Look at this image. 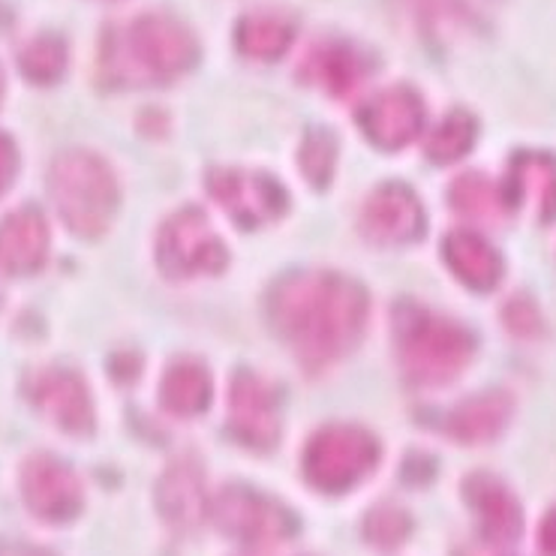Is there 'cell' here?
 <instances>
[{
    "mask_svg": "<svg viewBox=\"0 0 556 556\" xmlns=\"http://www.w3.org/2000/svg\"><path fill=\"white\" fill-rule=\"evenodd\" d=\"M370 301L362 286L334 271L286 274L268 292V319L307 370L355 350Z\"/></svg>",
    "mask_w": 556,
    "mask_h": 556,
    "instance_id": "1",
    "label": "cell"
},
{
    "mask_svg": "<svg viewBox=\"0 0 556 556\" xmlns=\"http://www.w3.org/2000/svg\"><path fill=\"white\" fill-rule=\"evenodd\" d=\"M199 61V42L178 18L163 13L139 15L103 46L105 76L121 85H148L181 76Z\"/></svg>",
    "mask_w": 556,
    "mask_h": 556,
    "instance_id": "2",
    "label": "cell"
},
{
    "mask_svg": "<svg viewBox=\"0 0 556 556\" xmlns=\"http://www.w3.org/2000/svg\"><path fill=\"white\" fill-rule=\"evenodd\" d=\"M394 340L403 374L415 386H445L476 355L469 328L413 301H403L394 311Z\"/></svg>",
    "mask_w": 556,
    "mask_h": 556,
    "instance_id": "3",
    "label": "cell"
},
{
    "mask_svg": "<svg viewBox=\"0 0 556 556\" xmlns=\"http://www.w3.org/2000/svg\"><path fill=\"white\" fill-rule=\"evenodd\" d=\"M49 193L61 220L85 238L103 232L117 207V181L112 168L88 151H66L54 160Z\"/></svg>",
    "mask_w": 556,
    "mask_h": 556,
    "instance_id": "4",
    "label": "cell"
},
{
    "mask_svg": "<svg viewBox=\"0 0 556 556\" xmlns=\"http://www.w3.org/2000/svg\"><path fill=\"white\" fill-rule=\"evenodd\" d=\"M379 464V442L355 425H328L304 448V476L316 491L343 493L362 484Z\"/></svg>",
    "mask_w": 556,
    "mask_h": 556,
    "instance_id": "5",
    "label": "cell"
},
{
    "mask_svg": "<svg viewBox=\"0 0 556 556\" xmlns=\"http://www.w3.org/2000/svg\"><path fill=\"white\" fill-rule=\"evenodd\" d=\"M226 262V244L199 207H184L163 223L156 238V265L166 277L190 280L199 274H220Z\"/></svg>",
    "mask_w": 556,
    "mask_h": 556,
    "instance_id": "6",
    "label": "cell"
},
{
    "mask_svg": "<svg viewBox=\"0 0 556 556\" xmlns=\"http://www.w3.org/2000/svg\"><path fill=\"white\" fill-rule=\"evenodd\" d=\"M211 518L217 523V530L232 535L235 542L256 544V547L280 544L298 532L295 515L286 505L241 484L223 488L211 500Z\"/></svg>",
    "mask_w": 556,
    "mask_h": 556,
    "instance_id": "7",
    "label": "cell"
},
{
    "mask_svg": "<svg viewBox=\"0 0 556 556\" xmlns=\"http://www.w3.org/2000/svg\"><path fill=\"white\" fill-rule=\"evenodd\" d=\"M207 193L241 229H256L277 220L289 205L280 181L247 168H214L207 175Z\"/></svg>",
    "mask_w": 556,
    "mask_h": 556,
    "instance_id": "8",
    "label": "cell"
},
{
    "mask_svg": "<svg viewBox=\"0 0 556 556\" xmlns=\"http://www.w3.org/2000/svg\"><path fill=\"white\" fill-rule=\"evenodd\" d=\"M229 425L238 440L265 452L280 440V397L250 370H238L229 389Z\"/></svg>",
    "mask_w": 556,
    "mask_h": 556,
    "instance_id": "9",
    "label": "cell"
},
{
    "mask_svg": "<svg viewBox=\"0 0 556 556\" xmlns=\"http://www.w3.org/2000/svg\"><path fill=\"white\" fill-rule=\"evenodd\" d=\"M22 493L27 508L39 520L66 523L81 511V481L78 476L52 454L30 457L22 469Z\"/></svg>",
    "mask_w": 556,
    "mask_h": 556,
    "instance_id": "10",
    "label": "cell"
},
{
    "mask_svg": "<svg viewBox=\"0 0 556 556\" xmlns=\"http://www.w3.org/2000/svg\"><path fill=\"white\" fill-rule=\"evenodd\" d=\"M362 232L379 247L413 244L425 235V207L403 184H382L362 207Z\"/></svg>",
    "mask_w": 556,
    "mask_h": 556,
    "instance_id": "11",
    "label": "cell"
},
{
    "mask_svg": "<svg viewBox=\"0 0 556 556\" xmlns=\"http://www.w3.org/2000/svg\"><path fill=\"white\" fill-rule=\"evenodd\" d=\"M358 124H362L364 136L382 148V151H397L403 144H409L421 132V124H425V105H421V97L406 88V85H397V88H386L379 91L358 112Z\"/></svg>",
    "mask_w": 556,
    "mask_h": 556,
    "instance_id": "12",
    "label": "cell"
},
{
    "mask_svg": "<svg viewBox=\"0 0 556 556\" xmlns=\"http://www.w3.org/2000/svg\"><path fill=\"white\" fill-rule=\"evenodd\" d=\"M27 394L46 418L64 427L70 433H91L93 430V403L85 382L70 370H42L30 379Z\"/></svg>",
    "mask_w": 556,
    "mask_h": 556,
    "instance_id": "13",
    "label": "cell"
},
{
    "mask_svg": "<svg viewBox=\"0 0 556 556\" xmlns=\"http://www.w3.org/2000/svg\"><path fill=\"white\" fill-rule=\"evenodd\" d=\"M464 496L479 518L484 542L511 544L518 539L520 530H523V511H520L515 493L508 491L503 481L493 479L488 472H476L466 479Z\"/></svg>",
    "mask_w": 556,
    "mask_h": 556,
    "instance_id": "14",
    "label": "cell"
},
{
    "mask_svg": "<svg viewBox=\"0 0 556 556\" xmlns=\"http://www.w3.org/2000/svg\"><path fill=\"white\" fill-rule=\"evenodd\" d=\"M49 256V226L37 207H22L0 223V274L25 277Z\"/></svg>",
    "mask_w": 556,
    "mask_h": 556,
    "instance_id": "15",
    "label": "cell"
},
{
    "mask_svg": "<svg viewBox=\"0 0 556 556\" xmlns=\"http://www.w3.org/2000/svg\"><path fill=\"white\" fill-rule=\"evenodd\" d=\"M508 202L530 205L539 220H556V156L539 151H520L508 166L505 181Z\"/></svg>",
    "mask_w": 556,
    "mask_h": 556,
    "instance_id": "16",
    "label": "cell"
},
{
    "mask_svg": "<svg viewBox=\"0 0 556 556\" xmlns=\"http://www.w3.org/2000/svg\"><path fill=\"white\" fill-rule=\"evenodd\" d=\"M156 505L163 518L178 530H193L207 508L205 476L193 460H178L156 484Z\"/></svg>",
    "mask_w": 556,
    "mask_h": 556,
    "instance_id": "17",
    "label": "cell"
},
{
    "mask_svg": "<svg viewBox=\"0 0 556 556\" xmlns=\"http://www.w3.org/2000/svg\"><path fill=\"white\" fill-rule=\"evenodd\" d=\"M370 58L358 52L350 42L340 39H328L323 46H316L307 61H304V78L316 81L319 88H325L334 97H350L358 85H362L367 73H370Z\"/></svg>",
    "mask_w": 556,
    "mask_h": 556,
    "instance_id": "18",
    "label": "cell"
},
{
    "mask_svg": "<svg viewBox=\"0 0 556 556\" xmlns=\"http://www.w3.org/2000/svg\"><path fill=\"white\" fill-rule=\"evenodd\" d=\"M515 403L505 391H481L476 397H466L445 415L442 430L457 442H491L508 425Z\"/></svg>",
    "mask_w": 556,
    "mask_h": 556,
    "instance_id": "19",
    "label": "cell"
},
{
    "mask_svg": "<svg viewBox=\"0 0 556 556\" xmlns=\"http://www.w3.org/2000/svg\"><path fill=\"white\" fill-rule=\"evenodd\" d=\"M442 256L454 277L476 292H488L503 280V256L479 232H469V229L452 232L445 238Z\"/></svg>",
    "mask_w": 556,
    "mask_h": 556,
    "instance_id": "20",
    "label": "cell"
},
{
    "mask_svg": "<svg viewBox=\"0 0 556 556\" xmlns=\"http://www.w3.org/2000/svg\"><path fill=\"white\" fill-rule=\"evenodd\" d=\"M211 394H214V382L207 374L205 364L193 362V358H181L175 362L163 376L160 386V401L172 415L181 418H193L202 415L211 406Z\"/></svg>",
    "mask_w": 556,
    "mask_h": 556,
    "instance_id": "21",
    "label": "cell"
},
{
    "mask_svg": "<svg viewBox=\"0 0 556 556\" xmlns=\"http://www.w3.org/2000/svg\"><path fill=\"white\" fill-rule=\"evenodd\" d=\"M295 39V25L277 13H253L244 15L235 30V42L238 49L253 58V61H277L289 52Z\"/></svg>",
    "mask_w": 556,
    "mask_h": 556,
    "instance_id": "22",
    "label": "cell"
},
{
    "mask_svg": "<svg viewBox=\"0 0 556 556\" xmlns=\"http://www.w3.org/2000/svg\"><path fill=\"white\" fill-rule=\"evenodd\" d=\"M452 207L464 217L472 220H503L505 211H511L508 193H505V184H493L491 178H484L479 172L472 175H460L448 190Z\"/></svg>",
    "mask_w": 556,
    "mask_h": 556,
    "instance_id": "23",
    "label": "cell"
},
{
    "mask_svg": "<svg viewBox=\"0 0 556 556\" xmlns=\"http://www.w3.org/2000/svg\"><path fill=\"white\" fill-rule=\"evenodd\" d=\"M479 136V124L469 112H452L437 130L427 136L425 151L433 163H457L460 156L472 151Z\"/></svg>",
    "mask_w": 556,
    "mask_h": 556,
    "instance_id": "24",
    "label": "cell"
},
{
    "mask_svg": "<svg viewBox=\"0 0 556 556\" xmlns=\"http://www.w3.org/2000/svg\"><path fill=\"white\" fill-rule=\"evenodd\" d=\"M18 66L30 81L37 85H52L64 76L66 70V42L58 34H39L30 39L22 54H18Z\"/></svg>",
    "mask_w": 556,
    "mask_h": 556,
    "instance_id": "25",
    "label": "cell"
},
{
    "mask_svg": "<svg viewBox=\"0 0 556 556\" xmlns=\"http://www.w3.org/2000/svg\"><path fill=\"white\" fill-rule=\"evenodd\" d=\"M301 172L313 187H328L337 163V139L328 130H311L304 136L301 154H298Z\"/></svg>",
    "mask_w": 556,
    "mask_h": 556,
    "instance_id": "26",
    "label": "cell"
},
{
    "mask_svg": "<svg viewBox=\"0 0 556 556\" xmlns=\"http://www.w3.org/2000/svg\"><path fill=\"white\" fill-rule=\"evenodd\" d=\"M413 530V520L403 508H394V505H379L374 508L367 520H364V535L367 542L389 551V547H397V544L406 542V535Z\"/></svg>",
    "mask_w": 556,
    "mask_h": 556,
    "instance_id": "27",
    "label": "cell"
},
{
    "mask_svg": "<svg viewBox=\"0 0 556 556\" xmlns=\"http://www.w3.org/2000/svg\"><path fill=\"white\" fill-rule=\"evenodd\" d=\"M413 7L427 25H452L466 18L464 0H413Z\"/></svg>",
    "mask_w": 556,
    "mask_h": 556,
    "instance_id": "28",
    "label": "cell"
},
{
    "mask_svg": "<svg viewBox=\"0 0 556 556\" xmlns=\"http://www.w3.org/2000/svg\"><path fill=\"white\" fill-rule=\"evenodd\" d=\"M505 323H508V328H511L515 334L530 337L542 328V316H539V311H535V304H532L530 298H515V301L505 307Z\"/></svg>",
    "mask_w": 556,
    "mask_h": 556,
    "instance_id": "29",
    "label": "cell"
},
{
    "mask_svg": "<svg viewBox=\"0 0 556 556\" xmlns=\"http://www.w3.org/2000/svg\"><path fill=\"white\" fill-rule=\"evenodd\" d=\"M13 172H15V148L13 142L0 132V193L10 187V181H13Z\"/></svg>",
    "mask_w": 556,
    "mask_h": 556,
    "instance_id": "30",
    "label": "cell"
},
{
    "mask_svg": "<svg viewBox=\"0 0 556 556\" xmlns=\"http://www.w3.org/2000/svg\"><path fill=\"white\" fill-rule=\"evenodd\" d=\"M539 544H542L544 556H556V508L547 511V518L542 520V530H539Z\"/></svg>",
    "mask_w": 556,
    "mask_h": 556,
    "instance_id": "31",
    "label": "cell"
},
{
    "mask_svg": "<svg viewBox=\"0 0 556 556\" xmlns=\"http://www.w3.org/2000/svg\"><path fill=\"white\" fill-rule=\"evenodd\" d=\"M0 556H49L39 547H27V544H0Z\"/></svg>",
    "mask_w": 556,
    "mask_h": 556,
    "instance_id": "32",
    "label": "cell"
},
{
    "mask_svg": "<svg viewBox=\"0 0 556 556\" xmlns=\"http://www.w3.org/2000/svg\"><path fill=\"white\" fill-rule=\"evenodd\" d=\"M3 91H7V78H3V70H0V100H3Z\"/></svg>",
    "mask_w": 556,
    "mask_h": 556,
    "instance_id": "33",
    "label": "cell"
}]
</instances>
